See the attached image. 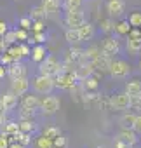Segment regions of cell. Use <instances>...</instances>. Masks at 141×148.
<instances>
[{
  "label": "cell",
  "mask_w": 141,
  "mask_h": 148,
  "mask_svg": "<svg viewBox=\"0 0 141 148\" xmlns=\"http://www.w3.org/2000/svg\"><path fill=\"white\" fill-rule=\"evenodd\" d=\"M54 86H56V80L51 75H42L40 73V75L33 80V89L38 94H49L54 89Z\"/></svg>",
  "instance_id": "obj_1"
},
{
  "label": "cell",
  "mask_w": 141,
  "mask_h": 148,
  "mask_svg": "<svg viewBox=\"0 0 141 148\" xmlns=\"http://www.w3.org/2000/svg\"><path fill=\"white\" fill-rule=\"evenodd\" d=\"M108 71L112 73V77H115V79H125L129 73H131V66L124 59H113Z\"/></svg>",
  "instance_id": "obj_2"
},
{
  "label": "cell",
  "mask_w": 141,
  "mask_h": 148,
  "mask_svg": "<svg viewBox=\"0 0 141 148\" xmlns=\"http://www.w3.org/2000/svg\"><path fill=\"white\" fill-rule=\"evenodd\" d=\"M61 68H59V63L56 61V58H52V56H47L44 61H40V73L42 75H59V71Z\"/></svg>",
  "instance_id": "obj_3"
},
{
  "label": "cell",
  "mask_w": 141,
  "mask_h": 148,
  "mask_svg": "<svg viewBox=\"0 0 141 148\" xmlns=\"http://www.w3.org/2000/svg\"><path fill=\"white\" fill-rule=\"evenodd\" d=\"M64 23L70 26V28H79L86 23V16L80 9H75V11H66V16H64Z\"/></svg>",
  "instance_id": "obj_4"
},
{
  "label": "cell",
  "mask_w": 141,
  "mask_h": 148,
  "mask_svg": "<svg viewBox=\"0 0 141 148\" xmlns=\"http://www.w3.org/2000/svg\"><path fill=\"white\" fill-rule=\"evenodd\" d=\"M59 110V99L56 96H45L40 101V112L44 115H54Z\"/></svg>",
  "instance_id": "obj_5"
},
{
  "label": "cell",
  "mask_w": 141,
  "mask_h": 148,
  "mask_svg": "<svg viewBox=\"0 0 141 148\" xmlns=\"http://www.w3.org/2000/svg\"><path fill=\"white\" fill-rule=\"evenodd\" d=\"M132 105V96L129 92H118L112 98V106L115 110H127Z\"/></svg>",
  "instance_id": "obj_6"
},
{
  "label": "cell",
  "mask_w": 141,
  "mask_h": 148,
  "mask_svg": "<svg viewBox=\"0 0 141 148\" xmlns=\"http://www.w3.org/2000/svg\"><path fill=\"white\" fill-rule=\"evenodd\" d=\"M30 84L26 80V77H19V79H12V84H11V92H14L16 96H23L26 94Z\"/></svg>",
  "instance_id": "obj_7"
},
{
  "label": "cell",
  "mask_w": 141,
  "mask_h": 148,
  "mask_svg": "<svg viewBox=\"0 0 141 148\" xmlns=\"http://www.w3.org/2000/svg\"><path fill=\"white\" fill-rule=\"evenodd\" d=\"M101 51L106 54V56H113V54H118L120 47H118V42L112 37H106L101 44Z\"/></svg>",
  "instance_id": "obj_8"
},
{
  "label": "cell",
  "mask_w": 141,
  "mask_h": 148,
  "mask_svg": "<svg viewBox=\"0 0 141 148\" xmlns=\"http://www.w3.org/2000/svg\"><path fill=\"white\" fill-rule=\"evenodd\" d=\"M40 101H42V99H38L37 96H25V98L21 99V110L33 113L37 108H40Z\"/></svg>",
  "instance_id": "obj_9"
},
{
  "label": "cell",
  "mask_w": 141,
  "mask_h": 148,
  "mask_svg": "<svg viewBox=\"0 0 141 148\" xmlns=\"http://www.w3.org/2000/svg\"><path fill=\"white\" fill-rule=\"evenodd\" d=\"M118 141H122L125 146H132L136 145L138 138H136V131L134 129H122L118 132Z\"/></svg>",
  "instance_id": "obj_10"
},
{
  "label": "cell",
  "mask_w": 141,
  "mask_h": 148,
  "mask_svg": "<svg viewBox=\"0 0 141 148\" xmlns=\"http://www.w3.org/2000/svg\"><path fill=\"white\" fill-rule=\"evenodd\" d=\"M106 11L110 16H120L124 12V2L122 0H106Z\"/></svg>",
  "instance_id": "obj_11"
},
{
  "label": "cell",
  "mask_w": 141,
  "mask_h": 148,
  "mask_svg": "<svg viewBox=\"0 0 141 148\" xmlns=\"http://www.w3.org/2000/svg\"><path fill=\"white\" fill-rule=\"evenodd\" d=\"M73 84H75L73 73H59V75H57L56 86H59L63 89H70V87H73Z\"/></svg>",
  "instance_id": "obj_12"
},
{
  "label": "cell",
  "mask_w": 141,
  "mask_h": 148,
  "mask_svg": "<svg viewBox=\"0 0 141 148\" xmlns=\"http://www.w3.org/2000/svg\"><path fill=\"white\" fill-rule=\"evenodd\" d=\"M110 64H112V59H110V56H106L103 51H101V54L92 61V66H94V68H99V70H110Z\"/></svg>",
  "instance_id": "obj_13"
},
{
  "label": "cell",
  "mask_w": 141,
  "mask_h": 148,
  "mask_svg": "<svg viewBox=\"0 0 141 148\" xmlns=\"http://www.w3.org/2000/svg\"><path fill=\"white\" fill-rule=\"evenodd\" d=\"M79 32H80V38L82 40H91L94 37V26L91 23H84L82 26H79Z\"/></svg>",
  "instance_id": "obj_14"
},
{
  "label": "cell",
  "mask_w": 141,
  "mask_h": 148,
  "mask_svg": "<svg viewBox=\"0 0 141 148\" xmlns=\"http://www.w3.org/2000/svg\"><path fill=\"white\" fill-rule=\"evenodd\" d=\"M125 92H129L132 98L141 96V82L139 80H131L125 84Z\"/></svg>",
  "instance_id": "obj_15"
},
{
  "label": "cell",
  "mask_w": 141,
  "mask_h": 148,
  "mask_svg": "<svg viewBox=\"0 0 141 148\" xmlns=\"http://www.w3.org/2000/svg\"><path fill=\"white\" fill-rule=\"evenodd\" d=\"M9 75L12 79H19V77H26V68L21 64V63H14L11 68H9Z\"/></svg>",
  "instance_id": "obj_16"
},
{
  "label": "cell",
  "mask_w": 141,
  "mask_h": 148,
  "mask_svg": "<svg viewBox=\"0 0 141 148\" xmlns=\"http://www.w3.org/2000/svg\"><path fill=\"white\" fill-rule=\"evenodd\" d=\"M64 37H66V40H68L70 44H79V42H82L79 28H68V30L64 32Z\"/></svg>",
  "instance_id": "obj_17"
},
{
  "label": "cell",
  "mask_w": 141,
  "mask_h": 148,
  "mask_svg": "<svg viewBox=\"0 0 141 148\" xmlns=\"http://www.w3.org/2000/svg\"><path fill=\"white\" fill-rule=\"evenodd\" d=\"M40 7L45 11V14H51V12H56L59 9V0H42Z\"/></svg>",
  "instance_id": "obj_18"
},
{
  "label": "cell",
  "mask_w": 141,
  "mask_h": 148,
  "mask_svg": "<svg viewBox=\"0 0 141 148\" xmlns=\"http://www.w3.org/2000/svg\"><path fill=\"white\" fill-rule=\"evenodd\" d=\"M0 103H2V106H4L5 112L11 110V108H14V105H16V94H14V92H11V94H4L2 98H0Z\"/></svg>",
  "instance_id": "obj_19"
},
{
  "label": "cell",
  "mask_w": 141,
  "mask_h": 148,
  "mask_svg": "<svg viewBox=\"0 0 141 148\" xmlns=\"http://www.w3.org/2000/svg\"><path fill=\"white\" fill-rule=\"evenodd\" d=\"M127 49H129L131 54H138V52L141 51V37H139V38L129 37V40H127Z\"/></svg>",
  "instance_id": "obj_20"
},
{
  "label": "cell",
  "mask_w": 141,
  "mask_h": 148,
  "mask_svg": "<svg viewBox=\"0 0 141 148\" xmlns=\"http://www.w3.org/2000/svg\"><path fill=\"white\" fill-rule=\"evenodd\" d=\"M52 146H54V139L45 134L37 139V148H52Z\"/></svg>",
  "instance_id": "obj_21"
},
{
  "label": "cell",
  "mask_w": 141,
  "mask_h": 148,
  "mask_svg": "<svg viewBox=\"0 0 141 148\" xmlns=\"http://www.w3.org/2000/svg\"><path fill=\"white\" fill-rule=\"evenodd\" d=\"M82 7V0H64V9L66 11H75Z\"/></svg>",
  "instance_id": "obj_22"
},
{
  "label": "cell",
  "mask_w": 141,
  "mask_h": 148,
  "mask_svg": "<svg viewBox=\"0 0 141 148\" xmlns=\"http://www.w3.org/2000/svg\"><path fill=\"white\" fill-rule=\"evenodd\" d=\"M33 59H35V61H44V59H45V47L37 45V47L33 49Z\"/></svg>",
  "instance_id": "obj_23"
},
{
  "label": "cell",
  "mask_w": 141,
  "mask_h": 148,
  "mask_svg": "<svg viewBox=\"0 0 141 148\" xmlns=\"http://www.w3.org/2000/svg\"><path fill=\"white\" fill-rule=\"evenodd\" d=\"M19 131V124H14V122H7L5 125H4V132H7V134H16Z\"/></svg>",
  "instance_id": "obj_24"
},
{
  "label": "cell",
  "mask_w": 141,
  "mask_h": 148,
  "mask_svg": "<svg viewBox=\"0 0 141 148\" xmlns=\"http://www.w3.org/2000/svg\"><path fill=\"white\" fill-rule=\"evenodd\" d=\"M129 23H131V26L139 28V26H141V12H132V14L129 16Z\"/></svg>",
  "instance_id": "obj_25"
},
{
  "label": "cell",
  "mask_w": 141,
  "mask_h": 148,
  "mask_svg": "<svg viewBox=\"0 0 141 148\" xmlns=\"http://www.w3.org/2000/svg\"><path fill=\"white\" fill-rule=\"evenodd\" d=\"M115 28H117V26L113 25V21H112V19H103V21H101V30H103V32L110 33V32H113Z\"/></svg>",
  "instance_id": "obj_26"
},
{
  "label": "cell",
  "mask_w": 141,
  "mask_h": 148,
  "mask_svg": "<svg viewBox=\"0 0 141 148\" xmlns=\"http://www.w3.org/2000/svg\"><path fill=\"white\" fill-rule=\"evenodd\" d=\"M115 30H117L118 33H129V32H131V23H129V21H122V23L117 25Z\"/></svg>",
  "instance_id": "obj_27"
},
{
  "label": "cell",
  "mask_w": 141,
  "mask_h": 148,
  "mask_svg": "<svg viewBox=\"0 0 141 148\" xmlns=\"http://www.w3.org/2000/svg\"><path fill=\"white\" fill-rule=\"evenodd\" d=\"M136 117H138V115L127 113V115H124V117H122V120H120V122H122V125H131V127H132V124H134Z\"/></svg>",
  "instance_id": "obj_28"
},
{
  "label": "cell",
  "mask_w": 141,
  "mask_h": 148,
  "mask_svg": "<svg viewBox=\"0 0 141 148\" xmlns=\"http://www.w3.org/2000/svg\"><path fill=\"white\" fill-rule=\"evenodd\" d=\"M33 129H35V124H33L31 120H25V122H21V124H19V131L30 132V131H33Z\"/></svg>",
  "instance_id": "obj_29"
},
{
  "label": "cell",
  "mask_w": 141,
  "mask_h": 148,
  "mask_svg": "<svg viewBox=\"0 0 141 148\" xmlns=\"http://www.w3.org/2000/svg\"><path fill=\"white\" fill-rule=\"evenodd\" d=\"M9 134L4 132V134H0V148H9Z\"/></svg>",
  "instance_id": "obj_30"
},
{
  "label": "cell",
  "mask_w": 141,
  "mask_h": 148,
  "mask_svg": "<svg viewBox=\"0 0 141 148\" xmlns=\"http://www.w3.org/2000/svg\"><path fill=\"white\" fill-rule=\"evenodd\" d=\"M45 136H49V138H57L59 136V129H56V127H49V129H45V132H44Z\"/></svg>",
  "instance_id": "obj_31"
},
{
  "label": "cell",
  "mask_w": 141,
  "mask_h": 148,
  "mask_svg": "<svg viewBox=\"0 0 141 148\" xmlns=\"http://www.w3.org/2000/svg\"><path fill=\"white\" fill-rule=\"evenodd\" d=\"M54 145H56V146H61V148H64V146H66V138H63V136H57V138H54Z\"/></svg>",
  "instance_id": "obj_32"
},
{
  "label": "cell",
  "mask_w": 141,
  "mask_h": 148,
  "mask_svg": "<svg viewBox=\"0 0 141 148\" xmlns=\"http://www.w3.org/2000/svg\"><path fill=\"white\" fill-rule=\"evenodd\" d=\"M132 129H134L136 132H141V115L136 117V120H134V124H132Z\"/></svg>",
  "instance_id": "obj_33"
},
{
  "label": "cell",
  "mask_w": 141,
  "mask_h": 148,
  "mask_svg": "<svg viewBox=\"0 0 141 148\" xmlns=\"http://www.w3.org/2000/svg\"><path fill=\"white\" fill-rule=\"evenodd\" d=\"M86 86H89L91 89H96V86H98V84H96V80H94V79H87V80H86Z\"/></svg>",
  "instance_id": "obj_34"
},
{
  "label": "cell",
  "mask_w": 141,
  "mask_h": 148,
  "mask_svg": "<svg viewBox=\"0 0 141 148\" xmlns=\"http://www.w3.org/2000/svg\"><path fill=\"white\" fill-rule=\"evenodd\" d=\"M5 125V117H4V113H0V127H4Z\"/></svg>",
  "instance_id": "obj_35"
},
{
  "label": "cell",
  "mask_w": 141,
  "mask_h": 148,
  "mask_svg": "<svg viewBox=\"0 0 141 148\" xmlns=\"http://www.w3.org/2000/svg\"><path fill=\"white\" fill-rule=\"evenodd\" d=\"M0 33H5V23H0Z\"/></svg>",
  "instance_id": "obj_36"
},
{
  "label": "cell",
  "mask_w": 141,
  "mask_h": 148,
  "mask_svg": "<svg viewBox=\"0 0 141 148\" xmlns=\"http://www.w3.org/2000/svg\"><path fill=\"white\" fill-rule=\"evenodd\" d=\"M21 25H23L25 28H28V25H30V21H28V19H23V21H21Z\"/></svg>",
  "instance_id": "obj_37"
},
{
  "label": "cell",
  "mask_w": 141,
  "mask_h": 148,
  "mask_svg": "<svg viewBox=\"0 0 141 148\" xmlns=\"http://www.w3.org/2000/svg\"><path fill=\"white\" fill-rule=\"evenodd\" d=\"M5 75V70H4V66H0V79H2Z\"/></svg>",
  "instance_id": "obj_38"
},
{
  "label": "cell",
  "mask_w": 141,
  "mask_h": 148,
  "mask_svg": "<svg viewBox=\"0 0 141 148\" xmlns=\"http://www.w3.org/2000/svg\"><path fill=\"white\" fill-rule=\"evenodd\" d=\"M9 148H23V145H11Z\"/></svg>",
  "instance_id": "obj_39"
},
{
  "label": "cell",
  "mask_w": 141,
  "mask_h": 148,
  "mask_svg": "<svg viewBox=\"0 0 141 148\" xmlns=\"http://www.w3.org/2000/svg\"><path fill=\"white\" fill-rule=\"evenodd\" d=\"M52 148H61V146H56V145H54V146H52Z\"/></svg>",
  "instance_id": "obj_40"
},
{
  "label": "cell",
  "mask_w": 141,
  "mask_h": 148,
  "mask_svg": "<svg viewBox=\"0 0 141 148\" xmlns=\"http://www.w3.org/2000/svg\"><path fill=\"white\" fill-rule=\"evenodd\" d=\"M139 68H141V59H139Z\"/></svg>",
  "instance_id": "obj_41"
},
{
  "label": "cell",
  "mask_w": 141,
  "mask_h": 148,
  "mask_svg": "<svg viewBox=\"0 0 141 148\" xmlns=\"http://www.w3.org/2000/svg\"><path fill=\"white\" fill-rule=\"evenodd\" d=\"M139 28H141V26H139Z\"/></svg>",
  "instance_id": "obj_42"
}]
</instances>
